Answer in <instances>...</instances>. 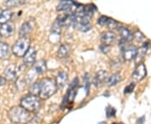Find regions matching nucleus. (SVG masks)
Instances as JSON below:
<instances>
[{
  "instance_id": "nucleus-22",
  "label": "nucleus",
  "mask_w": 151,
  "mask_h": 124,
  "mask_svg": "<svg viewBox=\"0 0 151 124\" xmlns=\"http://www.w3.org/2000/svg\"><path fill=\"white\" fill-rule=\"evenodd\" d=\"M12 15H13V13L10 9H4L2 13V15L0 17V24H4L5 23H8L10 20Z\"/></svg>"
},
{
  "instance_id": "nucleus-33",
  "label": "nucleus",
  "mask_w": 151,
  "mask_h": 124,
  "mask_svg": "<svg viewBox=\"0 0 151 124\" xmlns=\"http://www.w3.org/2000/svg\"><path fill=\"white\" fill-rule=\"evenodd\" d=\"M113 124H118V123H113Z\"/></svg>"
},
{
  "instance_id": "nucleus-21",
  "label": "nucleus",
  "mask_w": 151,
  "mask_h": 124,
  "mask_svg": "<svg viewBox=\"0 0 151 124\" xmlns=\"http://www.w3.org/2000/svg\"><path fill=\"white\" fill-rule=\"evenodd\" d=\"M34 69H35V70L37 72L38 74H42L46 70L45 61L43 60V59H40V60H39L37 62H35V65H34Z\"/></svg>"
},
{
  "instance_id": "nucleus-29",
  "label": "nucleus",
  "mask_w": 151,
  "mask_h": 124,
  "mask_svg": "<svg viewBox=\"0 0 151 124\" xmlns=\"http://www.w3.org/2000/svg\"><path fill=\"white\" fill-rule=\"evenodd\" d=\"M100 49L103 51V53H106V54H107L108 51H109L110 48H109L108 45H106V44H101V46H100Z\"/></svg>"
},
{
  "instance_id": "nucleus-1",
  "label": "nucleus",
  "mask_w": 151,
  "mask_h": 124,
  "mask_svg": "<svg viewBox=\"0 0 151 124\" xmlns=\"http://www.w3.org/2000/svg\"><path fill=\"white\" fill-rule=\"evenodd\" d=\"M57 89L58 86L55 81L51 78H43L33 83L29 88V93L37 96L41 100H46L52 97Z\"/></svg>"
},
{
  "instance_id": "nucleus-28",
  "label": "nucleus",
  "mask_w": 151,
  "mask_h": 124,
  "mask_svg": "<svg viewBox=\"0 0 151 124\" xmlns=\"http://www.w3.org/2000/svg\"><path fill=\"white\" fill-rule=\"evenodd\" d=\"M135 85L134 83H131L129 86H127L124 89V94H128V93H131V92L134 91V88Z\"/></svg>"
},
{
  "instance_id": "nucleus-11",
  "label": "nucleus",
  "mask_w": 151,
  "mask_h": 124,
  "mask_svg": "<svg viewBox=\"0 0 151 124\" xmlns=\"http://www.w3.org/2000/svg\"><path fill=\"white\" fill-rule=\"evenodd\" d=\"M117 40V36L116 34L112 31H106L102 34L101 36V41L103 44H106V45H112L116 42Z\"/></svg>"
},
{
  "instance_id": "nucleus-18",
  "label": "nucleus",
  "mask_w": 151,
  "mask_h": 124,
  "mask_svg": "<svg viewBox=\"0 0 151 124\" xmlns=\"http://www.w3.org/2000/svg\"><path fill=\"white\" fill-rule=\"evenodd\" d=\"M70 52V46L68 44H63L60 46L57 51V56L59 58H65L68 56Z\"/></svg>"
},
{
  "instance_id": "nucleus-20",
  "label": "nucleus",
  "mask_w": 151,
  "mask_h": 124,
  "mask_svg": "<svg viewBox=\"0 0 151 124\" xmlns=\"http://www.w3.org/2000/svg\"><path fill=\"white\" fill-rule=\"evenodd\" d=\"M121 80H122L121 75L119 73H115V74H113V75L108 77V81H107V84L109 86H115L118 83H119L121 81Z\"/></svg>"
},
{
  "instance_id": "nucleus-6",
  "label": "nucleus",
  "mask_w": 151,
  "mask_h": 124,
  "mask_svg": "<svg viewBox=\"0 0 151 124\" xmlns=\"http://www.w3.org/2000/svg\"><path fill=\"white\" fill-rule=\"evenodd\" d=\"M121 49H122V54L124 60L131 61L132 59H136V56L138 54V48L135 45L133 44L126 45Z\"/></svg>"
},
{
  "instance_id": "nucleus-9",
  "label": "nucleus",
  "mask_w": 151,
  "mask_h": 124,
  "mask_svg": "<svg viewBox=\"0 0 151 124\" xmlns=\"http://www.w3.org/2000/svg\"><path fill=\"white\" fill-rule=\"evenodd\" d=\"M146 75H147V70H146L145 65L144 63H140L136 67V69L132 75V77L134 81H139L143 80L146 76Z\"/></svg>"
},
{
  "instance_id": "nucleus-12",
  "label": "nucleus",
  "mask_w": 151,
  "mask_h": 124,
  "mask_svg": "<svg viewBox=\"0 0 151 124\" xmlns=\"http://www.w3.org/2000/svg\"><path fill=\"white\" fill-rule=\"evenodd\" d=\"M118 32L119 34L121 41H124V42L128 43V42H130L133 39V38H134V34L131 33V31L128 28L119 27Z\"/></svg>"
},
{
  "instance_id": "nucleus-16",
  "label": "nucleus",
  "mask_w": 151,
  "mask_h": 124,
  "mask_svg": "<svg viewBox=\"0 0 151 124\" xmlns=\"http://www.w3.org/2000/svg\"><path fill=\"white\" fill-rule=\"evenodd\" d=\"M67 81H68V75L65 71H61L58 73V75L55 78V82L58 88H63L65 86Z\"/></svg>"
},
{
  "instance_id": "nucleus-7",
  "label": "nucleus",
  "mask_w": 151,
  "mask_h": 124,
  "mask_svg": "<svg viewBox=\"0 0 151 124\" xmlns=\"http://www.w3.org/2000/svg\"><path fill=\"white\" fill-rule=\"evenodd\" d=\"M14 32H15V25L14 22L9 21L8 23L0 25V36L2 37L12 36Z\"/></svg>"
},
{
  "instance_id": "nucleus-23",
  "label": "nucleus",
  "mask_w": 151,
  "mask_h": 124,
  "mask_svg": "<svg viewBox=\"0 0 151 124\" xmlns=\"http://www.w3.org/2000/svg\"><path fill=\"white\" fill-rule=\"evenodd\" d=\"M147 49H148V44L145 43L144 45L139 48V49H138V54H137V56H136V59L137 60H140L145 55L146 52H147Z\"/></svg>"
},
{
  "instance_id": "nucleus-32",
  "label": "nucleus",
  "mask_w": 151,
  "mask_h": 124,
  "mask_svg": "<svg viewBox=\"0 0 151 124\" xmlns=\"http://www.w3.org/2000/svg\"><path fill=\"white\" fill-rule=\"evenodd\" d=\"M99 124H105L104 123H99Z\"/></svg>"
},
{
  "instance_id": "nucleus-27",
  "label": "nucleus",
  "mask_w": 151,
  "mask_h": 124,
  "mask_svg": "<svg viewBox=\"0 0 151 124\" xmlns=\"http://www.w3.org/2000/svg\"><path fill=\"white\" fill-rule=\"evenodd\" d=\"M108 18L106 16H101L99 19H98V20H97V24H100V25H106L107 24V23H108Z\"/></svg>"
},
{
  "instance_id": "nucleus-2",
  "label": "nucleus",
  "mask_w": 151,
  "mask_h": 124,
  "mask_svg": "<svg viewBox=\"0 0 151 124\" xmlns=\"http://www.w3.org/2000/svg\"><path fill=\"white\" fill-rule=\"evenodd\" d=\"M31 113L28 112L21 106H16L12 108L8 113L9 118L14 123H24L31 118Z\"/></svg>"
},
{
  "instance_id": "nucleus-31",
  "label": "nucleus",
  "mask_w": 151,
  "mask_h": 124,
  "mask_svg": "<svg viewBox=\"0 0 151 124\" xmlns=\"http://www.w3.org/2000/svg\"><path fill=\"white\" fill-rule=\"evenodd\" d=\"M3 11H4V9H2L0 8V17H1V15H2V13H3Z\"/></svg>"
},
{
  "instance_id": "nucleus-4",
  "label": "nucleus",
  "mask_w": 151,
  "mask_h": 124,
  "mask_svg": "<svg viewBox=\"0 0 151 124\" xmlns=\"http://www.w3.org/2000/svg\"><path fill=\"white\" fill-rule=\"evenodd\" d=\"M30 39L26 37H20L17 39L12 47V52L17 57H24L29 49Z\"/></svg>"
},
{
  "instance_id": "nucleus-14",
  "label": "nucleus",
  "mask_w": 151,
  "mask_h": 124,
  "mask_svg": "<svg viewBox=\"0 0 151 124\" xmlns=\"http://www.w3.org/2000/svg\"><path fill=\"white\" fill-rule=\"evenodd\" d=\"M73 8L77 9L78 5L76 4L73 1H70V0H62L59 3V4L57 5V10L58 11H68L71 10Z\"/></svg>"
},
{
  "instance_id": "nucleus-34",
  "label": "nucleus",
  "mask_w": 151,
  "mask_h": 124,
  "mask_svg": "<svg viewBox=\"0 0 151 124\" xmlns=\"http://www.w3.org/2000/svg\"><path fill=\"white\" fill-rule=\"evenodd\" d=\"M119 124H124V123H119Z\"/></svg>"
},
{
  "instance_id": "nucleus-3",
  "label": "nucleus",
  "mask_w": 151,
  "mask_h": 124,
  "mask_svg": "<svg viewBox=\"0 0 151 124\" xmlns=\"http://www.w3.org/2000/svg\"><path fill=\"white\" fill-rule=\"evenodd\" d=\"M20 106L29 113H35L41 107V99L29 93L20 100Z\"/></svg>"
},
{
  "instance_id": "nucleus-10",
  "label": "nucleus",
  "mask_w": 151,
  "mask_h": 124,
  "mask_svg": "<svg viewBox=\"0 0 151 124\" xmlns=\"http://www.w3.org/2000/svg\"><path fill=\"white\" fill-rule=\"evenodd\" d=\"M37 50L35 47H29L27 53L24 56V63L26 65H35L36 59Z\"/></svg>"
},
{
  "instance_id": "nucleus-25",
  "label": "nucleus",
  "mask_w": 151,
  "mask_h": 124,
  "mask_svg": "<svg viewBox=\"0 0 151 124\" xmlns=\"http://www.w3.org/2000/svg\"><path fill=\"white\" fill-rule=\"evenodd\" d=\"M106 25H107L109 29H116V28L119 27V23L117 21H115L113 19L108 18V23H107Z\"/></svg>"
},
{
  "instance_id": "nucleus-5",
  "label": "nucleus",
  "mask_w": 151,
  "mask_h": 124,
  "mask_svg": "<svg viewBox=\"0 0 151 124\" xmlns=\"http://www.w3.org/2000/svg\"><path fill=\"white\" fill-rule=\"evenodd\" d=\"M91 19L87 17H77L74 14L73 12V19H72V26L76 28L80 31L86 32L91 29Z\"/></svg>"
},
{
  "instance_id": "nucleus-26",
  "label": "nucleus",
  "mask_w": 151,
  "mask_h": 124,
  "mask_svg": "<svg viewBox=\"0 0 151 124\" xmlns=\"http://www.w3.org/2000/svg\"><path fill=\"white\" fill-rule=\"evenodd\" d=\"M106 113H107V117H108V118L114 117V116H115V113H116V111H115V109L113 108L108 107V108L106 109Z\"/></svg>"
},
{
  "instance_id": "nucleus-15",
  "label": "nucleus",
  "mask_w": 151,
  "mask_h": 124,
  "mask_svg": "<svg viewBox=\"0 0 151 124\" xmlns=\"http://www.w3.org/2000/svg\"><path fill=\"white\" fill-rule=\"evenodd\" d=\"M11 53L10 46L7 43L0 42V59H6L9 58Z\"/></svg>"
},
{
  "instance_id": "nucleus-30",
  "label": "nucleus",
  "mask_w": 151,
  "mask_h": 124,
  "mask_svg": "<svg viewBox=\"0 0 151 124\" xmlns=\"http://www.w3.org/2000/svg\"><path fill=\"white\" fill-rule=\"evenodd\" d=\"M5 82H6L5 78L0 76V86H3V85H4V84H5Z\"/></svg>"
},
{
  "instance_id": "nucleus-19",
  "label": "nucleus",
  "mask_w": 151,
  "mask_h": 124,
  "mask_svg": "<svg viewBox=\"0 0 151 124\" xmlns=\"http://www.w3.org/2000/svg\"><path fill=\"white\" fill-rule=\"evenodd\" d=\"M96 10H97L96 7L92 5V4L84 5V7H83V16L91 19L93 16V14L96 12Z\"/></svg>"
},
{
  "instance_id": "nucleus-24",
  "label": "nucleus",
  "mask_w": 151,
  "mask_h": 124,
  "mask_svg": "<svg viewBox=\"0 0 151 124\" xmlns=\"http://www.w3.org/2000/svg\"><path fill=\"white\" fill-rule=\"evenodd\" d=\"M24 2L18 1V0H8V1H5V2H4V4H5L7 6H9V7H15V6L22 4H24Z\"/></svg>"
},
{
  "instance_id": "nucleus-17",
  "label": "nucleus",
  "mask_w": 151,
  "mask_h": 124,
  "mask_svg": "<svg viewBox=\"0 0 151 124\" xmlns=\"http://www.w3.org/2000/svg\"><path fill=\"white\" fill-rule=\"evenodd\" d=\"M32 29L33 26L30 22H24L21 25V27L19 29V34L20 35V37H26V35L32 31Z\"/></svg>"
},
{
  "instance_id": "nucleus-8",
  "label": "nucleus",
  "mask_w": 151,
  "mask_h": 124,
  "mask_svg": "<svg viewBox=\"0 0 151 124\" xmlns=\"http://www.w3.org/2000/svg\"><path fill=\"white\" fill-rule=\"evenodd\" d=\"M108 72L105 70H99L95 74V76L93 77L92 83H93L94 86L99 87L108 81Z\"/></svg>"
},
{
  "instance_id": "nucleus-13",
  "label": "nucleus",
  "mask_w": 151,
  "mask_h": 124,
  "mask_svg": "<svg viewBox=\"0 0 151 124\" xmlns=\"http://www.w3.org/2000/svg\"><path fill=\"white\" fill-rule=\"evenodd\" d=\"M18 68L15 65H9L4 70V78L6 81H14L17 76Z\"/></svg>"
}]
</instances>
